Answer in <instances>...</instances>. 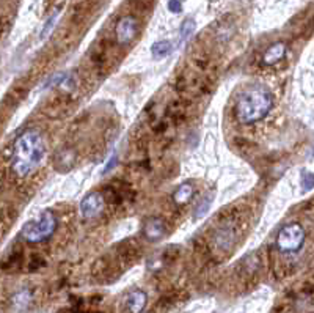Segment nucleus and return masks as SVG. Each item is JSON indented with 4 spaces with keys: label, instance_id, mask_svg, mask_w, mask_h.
I'll return each mask as SVG.
<instances>
[{
    "label": "nucleus",
    "instance_id": "f257e3e1",
    "mask_svg": "<svg viewBox=\"0 0 314 313\" xmlns=\"http://www.w3.org/2000/svg\"><path fill=\"white\" fill-rule=\"evenodd\" d=\"M46 154L43 135L38 131L30 129L21 134L13 149V172L19 176L30 175L39 167Z\"/></svg>",
    "mask_w": 314,
    "mask_h": 313
},
{
    "label": "nucleus",
    "instance_id": "f03ea898",
    "mask_svg": "<svg viewBox=\"0 0 314 313\" xmlns=\"http://www.w3.org/2000/svg\"><path fill=\"white\" fill-rule=\"evenodd\" d=\"M272 104V94L264 87H252L240 93L234 106V114L240 123L252 125L267 117Z\"/></svg>",
    "mask_w": 314,
    "mask_h": 313
},
{
    "label": "nucleus",
    "instance_id": "7ed1b4c3",
    "mask_svg": "<svg viewBox=\"0 0 314 313\" xmlns=\"http://www.w3.org/2000/svg\"><path fill=\"white\" fill-rule=\"evenodd\" d=\"M57 227H58V221L55 214L46 210L22 227V238L30 244L44 242L55 233Z\"/></svg>",
    "mask_w": 314,
    "mask_h": 313
},
{
    "label": "nucleus",
    "instance_id": "20e7f679",
    "mask_svg": "<svg viewBox=\"0 0 314 313\" xmlns=\"http://www.w3.org/2000/svg\"><path fill=\"white\" fill-rule=\"evenodd\" d=\"M303 242H305V230L297 222L286 224L277 235V247L283 253L298 252L302 249Z\"/></svg>",
    "mask_w": 314,
    "mask_h": 313
},
{
    "label": "nucleus",
    "instance_id": "39448f33",
    "mask_svg": "<svg viewBox=\"0 0 314 313\" xmlns=\"http://www.w3.org/2000/svg\"><path fill=\"white\" fill-rule=\"evenodd\" d=\"M139 33V21L134 16H122L115 27V35L118 44L132 43Z\"/></svg>",
    "mask_w": 314,
    "mask_h": 313
},
{
    "label": "nucleus",
    "instance_id": "423d86ee",
    "mask_svg": "<svg viewBox=\"0 0 314 313\" xmlns=\"http://www.w3.org/2000/svg\"><path fill=\"white\" fill-rule=\"evenodd\" d=\"M105 197L102 192H91L80 201V213L84 219H93L104 211Z\"/></svg>",
    "mask_w": 314,
    "mask_h": 313
},
{
    "label": "nucleus",
    "instance_id": "0eeeda50",
    "mask_svg": "<svg viewBox=\"0 0 314 313\" xmlns=\"http://www.w3.org/2000/svg\"><path fill=\"white\" fill-rule=\"evenodd\" d=\"M165 231H167V227H165V221H163L162 217H149V219L143 222V227H142V235L151 242L162 239L165 236Z\"/></svg>",
    "mask_w": 314,
    "mask_h": 313
},
{
    "label": "nucleus",
    "instance_id": "6e6552de",
    "mask_svg": "<svg viewBox=\"0 0 314 313\" xmlns=\"http://www.w3.org/2000/svg\"><path fill=\"white\" fill-rule=\"evenodd\" d=\"M286 56V44L284 43H274L263 56V63L267 66H272L278 63L280 60H283Z\"/></svg>",
    "mask_w": 314,
    "mask_h": 313
},
{
    "label": "nucleus",
    "instance_id": "1a4fd4ad",
    "mask_svg": "<svg viewBox=\"0 0 314 313\" xmlns=\"http://www.w3.org/2000/svg\"><path fill=\"white\" fill-rule=\"evenodd\" d=\"M146 302H148L146 293H143L140 290H134V291L129 293L126 304H128L129 313H142L143 308L146 307Z\"/></svg>",
    "mask_w": 314,
    "mask_h": 313
},
{
    "label": "nucleus",
    "instance_id": "9d476101",
    "mask_svg": "<svg viewBox=\"0 0 314 313\" xmlns=\"http://www.w3.org/2000/svg\"><path fill=\"white\" fill-rule=\"evenodd\" d=\"M234 241H236V233L231 227L223 225V227H220L217 230L215 242L218 244V247L220 249H229L234 244Z\"/></svg>",
    "mask_w": 314,
    "mask_h": 313
},
{
    "label": "nucleus",
    "instance_id": "9b49d317",
    "mask_svg": "<svg viewBox=\"0 0 314 313\" xmlns=\"http://www.w3.org/2000/svg\"><path fill=\"white\" fill-rule=\"evenodd\" d=\"M195 194V187L192 183H182L179 187L174 190L173 194V201L176 203L177 206H184L190 201V198L194 197Z\"/></svg>",
    "mask_w": 314,
    "mask_h": 313
},
{
    "label": "nucleus",
    "instance_id": "f8f14e48",
    "mask_svg": "<svg viewBox=\"0 0 314 313\" xmlns=\"http://www.w3.org/2000/svg\"><path fill=\"white\" fill-rule=\"evenodd\" d=\"M214 198H215V192H211V194H208L206 197H203V200L198 203L197 208H195V211H194V219H195V221L203 219V217L208 214V211H209L211 206H212Z\"/></svg>",
    "mask_w": 314,
    "mask_h": 313
},
{
    "label": "nucleus",
    "instance_id": "ddd939ff",
    "mask_svg": "<svg viewBox=\"0 0 314 313\" xmlns=\"http://www.w3.org/2000/svg\"><path fill=\"white\" fill-rule=\"evenodd\" d=\"M65 162H68V167L73 169L76 164V154L73 149H61L55 158V167L61 172H65Z\"/></svg>",
    "mask_w": 314,
    "mask_h": 313
},
{
    "label": "nucleus",
    "instance_id": "4468645a",
    "mask_svg": "<svg viewBox=\"0 0 314 313\" xmlns=\"http://www.w3.org/2000/svg\"><path fill=\"white\" fill-rule=\"evenodd\" d=\"M173 50V46L170 41H165V39H162V41H157L151 46V54L154 59H163L170 56Z\"/></svg>",
    "mask_w": 314,
    "mask_h": 313
},
{
    "label": "nucleus",
    "instance_id": "2eb2a0df",
    "mask_svg": "<svg viewBox=\"0 0 314 313\" xmlns=\"http://www.w3.org/2000/svg\"><path fill=\"white\" fill-rule=\"evenodd\" d=\"M195 21L194 19H185L181 27H179V38H181V41H185V39H189L190 36H192V33L195 32Z\"/></svg>",
    "mask_w": 314,
    "mask_h": 313
},
{
    "label": "nucleus",
    "instance_id": "dca6fc26",
    "mask_svg": "<svg viewBox=\"0 0 314 313\" xmlns=\"http://www.w3.org/2000/svg\"><path fill=\"white\" fill-rule=\"evenodd\" d=\"M57 18H58V11H55V13H53V15L47 19V22H46V25H44L43 32H41V39H44V38L50 33V30L53 29V25H55Z\"/></svg>",
    "mask_w": 314,
    "mask_h": 313
},
{
    "label": "nucleus",
    "instance_id": "f3484780",
    "mask_svg": "<svg viewBox=\"0 0 314 313\" xmlns=\"http://www.w3.org/2000/svg\"><path fill=\"white\" fill-rule=\"evenodd\" d=\"M302 184L305 186L306 190H311L312 189V173L305 170L302 172Z\"/></svg>",
    "mask_w": 314,
    "mask_h": 313
},
{
    "label": "nucleus",
    "instance_id": "a211bd4d",
    "mask_svg": "<svg viewBox=\"0 0 314 313\" xmlns=\"http://www.w3.org/2000/svg\"><path fill=\"white\" fill-rule=\"evenodd\" d=\"M15 304H16V305L25 307L27 304H29V293H27V291H22V293L16 294V297H15Z\"/></svg>",
    "mask_w": 314,
    "mask_h": 313
},
{
    "label": "nucleus",
    "instance_id": "6ab92c4d",
    "mask_svg": "<svg viewBox=\"0 0 314 313\" xmlns=\"http://www.w3.org/2000/svg\"><path fill=\"white\" fill-rule=\"evenodd\" d=\"M168 10L171 13H179L182 10L181 0H170V2H168Z\"/></svg>",
    "mask_w": 314,
    "mask_h": 313
},
{
    "label": "nucleus",
    "instance_id": "aec40b11",
    "mask_svg": "<svg viewBox=\"0 0 314 313\" xmlns=\"http://www.w3.org/2000/svg\"><path fill=\"white\" fill-rule=\"evenodd\" d=\"M115 166H116V154H112L110 159H108V162L105 164V167H104V173H107L108 170H110L112 167H115Z\"/></svg>",
    "mask_w": 314,
    "mask_h": 313
}]
</instances>
